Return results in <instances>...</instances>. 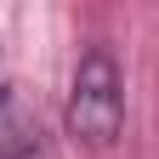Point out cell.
Here are the masks:
<instances>
[{
	"label": "cell",
	"mask_w": 159,
	"mask_h": 159,
	"mask_svg": "<svg viewBox=\"0 0 159 159\" xmlns=\"http://www.w3.org/2000/svg\"><path fill=\"white\" fill-rule=\"evenodd\" d=\"M68 131L85 148H114L125 131V74L108 46H91L68 80Z\"/></svg>",
	"instance_id": "cell-1"
}]
</instances>
